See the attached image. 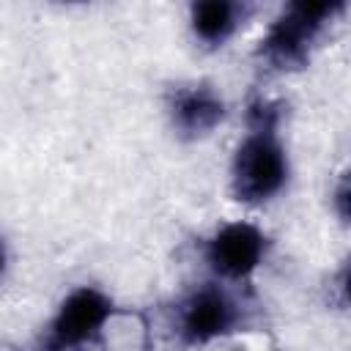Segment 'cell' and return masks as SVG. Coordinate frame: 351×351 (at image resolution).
Segmentation results:
<instances>
[{"instance_id":"7a4b0ae2","label":"cell","mask_w":351,"mask_h":351,"mask_svg":"<svg viewBox=\"0 0 351 351\" xmlns=\"http://www.w3.org/2000/svg\"><path fill=\"white\" fill-rule=\"evenodd\" d=\"M291 178L288 148L280 132H247L230 159V195L244 206L274 200Z\"/></svg>"},{"instance_id":"30bf717a","label":"cell","mask_w":351,"mask_h":351,"mask_svg":"<svg viewBox=\"0 0 351 351\" xmlns=\"http://www.w3.org/2000/svg\"><path fill=\"white\" fill-rule=\"evenodd\" d=\"M5 269H8V247H5V239L0 236V280L5 277Z\"/></svg>"},{"instance_id":"6da1fadb","label":"cell","mask_w":351,"mask_h":351,"mask_svg":"<svg viewBox=\"0 0 351 351\" xmlns=\"http://www.w3.org/2000/svg\"><path fill=\"white\" fill-rule=\"evenodd\" d=\"M346 8L343 0H296L288 3L277 19L269 25L263 38L258 41L255 58L263 69L274 74H293L302 71L326 27L335 22V16Z\"/></svg>"},{"instance_id":"277c9868","label":"cell","mask_w":351,"mask_h":351,"mask_svg":"<svg viewBox=\"0 0 351 351\" xmlns=\"http://www.w3.org/2000/svg\"><path fill=\"white\" fill-rule=\"evenodd\" d=\"M115 315L112 299L96 285H77L63 296L55 315L49 318L38 351H80L99 337Z\"/></svg>"},{"instance_id":"5b68a950","label":"cell","mask_w":351,"mask_h":351,"mask_svg":"<svg viewBox=\"0 0 351 351\" xmlns=\"http://www.w3.org/2000/svg\"><path fill=\"white\" fill-rule=\"evenodd\" d=\"M269 247V233L261 225L250 219H233L219 225L203 241V261L219 282H241L266 263Z\"/></svg>"},{"instance_id":"52a82bcc","label":"cell","mask_w":351,"mask_h":351,"mask_svg":"<svg viewBox=\"0 0 351 351\" xmlns=\"http://www.w3.org/2000/svg\"><path fill=\"white\" fill-rule=\"evenodd\" d=\"M247 5L236 0H200L189 5V33L203 49L225 47L247 16Z\"/></svg>"},{"instance_id":"8fae6325","label":"cell","mask_w":351,"mask_h":351,"mask_svg":"<svg viewBox=\"0 0 351 351\" xmlns=\"http://www.w3.org/2000/svg\"><path fill=\"white\" fill-rule=\"evenodd\" d=\"M0 351H11V348H8V346H0Z\"/></svg>"},{"instance_id":"ba28073f","label":"cell","mask_w":351,"mask_h":351,"mask_svg":"<svg viewBox=\"0 0 351 351\" xmlns=\"http://www.w3.org/2000/svg\"><path fill=\"white\" fill-rule=\"evenodd\" d=\"M244 118H247V132H280L285 118V104L280 99L252 96L247 101Z\"/></svg>"},{"instance_id":"9c48e42d","label":"cell","mask_w":351,"mask_h":351,"mask_svg":"<svg viewBox=\"0 0 351 351\" xmlns=\"http://www.w3.org/2000/svg\"><path fill=\"white\" fill-rule=\"evenodd\" d=\"M329 203H332L335 217L343 225H348V214H351V184H348V173H340V178H337V184L332 189Z\"/></svg>"},{"instance_id":"8992f818","label":"cell","mask_w":351,"mask_h":351,"mask_svg":"<svg viewBox=\"0 0 351 351\" xmlns=\"http://www.w3.org/2000/svg\"><path fill=\"white\" fill-rule=\"evenodd\" d=\"M165 112L181 140H203L225 121L228 104L214 85L186 82L170 88L165 99Z\"/></svg>"},{"instance_id":"3957f363","label":"cell","mask_w":351,"mask_h":351,"mask_svg":"<svg viewBox=\"0 0 351 351\" xmlns=\"http://www.w3.org/2000/svg\"><path fill=\"white\" fill-rule=\"evenodd\" d=\"M244 326L239 296L219 280L192 288L176 304V335L184 346L200 348L236 335Z\"/></svg>"}]
</instances>
